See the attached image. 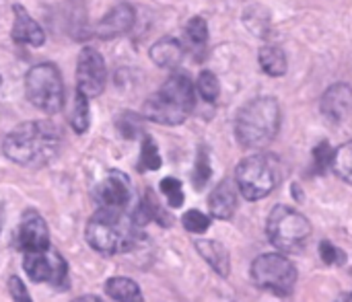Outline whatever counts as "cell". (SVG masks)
<instances>
[{"label":"cell","mask_w":352,"mask_h":302,"mask_svg":"<svg viewBox=\"0 0 352 302\" xmlns=\"http://www.w3.org/2000/svg\"><path fill=\"white\" fill-rule=\"evenodd\" d=\"M60 148V132L50 121H25L10 130L2 142L8 161L23 167L47 165Z\"/></svg>","instance_id":"1"},{"label":"cell","mask_w":352,"mask_h":302,"mask_svg":"<svg viewBox=\"0 0 352 302\" xmlns=\"http://www.w3.org/2000/svg\"><path fill=\"white\" fill-rule=\"evenodd\" d=\"M280 130V105L274 97H258L245 103L235 117V138L243 148L268 146Z\"/></svg>","instance_id":"2"},{"label":"cell","mask_w":352,"mask_h":302,"mask_svg":"<svg viewBox=\"0 0 352 302\" xmlns=\"http://www.w3.org/2000/svg\"><path fill=\"white\" fill-rule=\"evenodd\" d=\"M194 109V84L188 74H171L163 86L144 101L142 113L146 119L161 126H179Z\"/></svg>","instance_id":"3"},{"label":"cell","mask_w":352,"mask_h":302,"mask_svg":"<svg viewBox=\"0 0 352 302\" xmlns=\"http://www.w3.org/2000/svg\"><path fill=\"white\" fill-rule=\"evenodd\" d=\"M85 239L99 253L105 255L126 253L134 249L138 243L136 222L130 216H126L124 210L101 208L87 222Z\"/></svg>","instance_id":"4"},{"label":"cell","mask_w":352,"mask_h":302,"mask_svg":"<svg viewBox=\"0 0 352 302\" xmlns=\"http://www.w3.org/2000/svg\"><path fill=\"white\" fill-rule=\"evenodd\" d=\"M266 233L276 249L285 253H297L305 249L311 237V224L301 212L289 206H276L268 216Z\"/></svg>","instance_id":"5"},{"label":"cell","mask_w":352,"mask_h":302,"mask_svg":"<svg viewBox=\"0 0 352 302\" xmlns=\"http://www.w3.org/2000/svg\"><path fill=\"white\" fill-rule=\"evenodd\" d=\"M237 187L245 200L256 202L266 198L280 181V167L276 159L268 154L245 156L235 171Z\"/></svg>","instance_id":"6"},{"label":"cell","mask_w":352,"mask_h":302,"mask_svg":"<svg viewBox=\"0 0 352 302\" xmlns=\"http://www.w3.org/2000/svg\"><path fill=\"white\" fill-rule=\"evenodd\" d=\"M27 99L43 113H58L64 107V80L54 64H37L25 74Z\"/></svg>","instance_id":"7"},{"label":"cell","mask_w":352,"mask_h":302,"mask_svg":"<svg viewBox=\"0 0 352 302\" xmlns=\"http://www.w3.org/2000/svg\"><path fill=\"white\" fill-rule=\"evenodd\" d=\"M252 280L258 288L285 297L297 282V270L285 255L266 253L252 264Z\"/></svg>","instance_id":"8"},{"label":"cell","mask_w":352,"mask_h":302,"mask_svg":"<svg viewBox=\"0 0 352 302\" xmlns=\"http://www.w3.org/2000/svg\"><path fill=\"white\" fill-rule=\"evenodd\" d=\"M23 268L31 282L37 284H52L56 288H66L68 284V268L66 262L56 251H37V253H25Z\"/></svg>","instance_id":"9"},{"label":"cell","mask_w":352,"mask_h":302,"mask_svg":"<svg viewBox=\"0 0 352 302\" xmlns=\"http://www.w3.org/2000/svg\"><path fill=\"white\" fill-rule=\"evenodd\" d=\"M107 82V68L103 56L95 47H85L76 66V91L85 97H99Z\"/></svg>","instance_id":"10"},{"label":"cell","mask_w":352,"mask_h":302,"mask_svg":"<svg viewBox=\"0 0 352 302\" xmlns=\"http://www.w3.org/2000/svg\"><path fill=\"white\" fill-rule=\"evenodd\" d=\"M14 245L23 253H37L50 249V231L41 214L27 210L14 233Z\"/></svg>","instance_id":"11"},{"label":"cell","mask_w":352,"mask_h":302,"mask_svg":"<svg viewBox=\"0 0 352 302\" xmlns=\"http://www.w3.org/2000/svg\"><path fill=\"white\" fill-rule=\"evenodd\" d=\"M95 198L101 208L109 210H124L132 198L130 179L122 171H109V175L97 185Z\"/></svg>","instance_id":"12"},{"label":"cell","mask_w":352,"mask_h":302,"mask_svg":"<svg viewBox=\"0 0 352 302\" xmlns=\"http://www.w3.org/2000/svg\"><path fill=\"white\" fill-rule=\"evenodd\" d=\"M134 21H136V12L130 4H118L113 6L95 27V35L99 39H113V37H120L124 33H128L132 27H134Z\"/></svg>","instance_id":"13"},{"label":"cell","mask_w":352,"mask_h":302,"mask_svg":"<svg viewBox=\"0 0 352 302\" xmlns=\"http://www.w3.org/2000/svg\"><path fill=\"white\" fill-rule=\"evenodd\" d=\"M320 109L324 113V117L332 124L342 121L352 111V86L338 82L332 84L320 101Z\"/></svg>","instance_id":"14"},{"label":"cell","mask_w":352,"mask_h":302,"mask_svg":"<svg viewBox=\"0 0 352 302\" xmlns=\"http://www.w3.org/2000/svg\"><path fill=\"white\" fill-rule=\"evenodd\" d=\"M12 14H14V25H12V41L14 43H23V45H33L39 47L45 41V33L43 29L31 19V14L25 10L23 4H14L12 6Z\"/></svg>","instance_id":"15"},{"label":"cell","mask_w":352,"mask_h":302,"mask_svg":"<svg viewBox=\"0 0 352 302\" xmlns=\"http://www.w3.org/2000/svg\"><path fill=\"white\" fill-rule=\"evenodd\" d=\"M210 214L219 220H227L237 210V185L233 181L219 183L208 198Z\"/></svg>","instance_id":"16"},{"label":"cell","mask_w":352,"mask_h":302,"mask_svg":"<svg viewBox=\"0 0 352 302\" xmlns=\"http://www.w3.org/2000/svg\"><path fill=\"white\" fill-rule=\"evenodd\" d=\"M196 249L202 255V259H206L210 264V268L219 276H223V278L229 276L231 259H229V251L225 249V245H221L217 241H210V239H198L196 241Z\"/></svg>","instance_id":"17"},{"label":"cell","mask_w":352,"mask_h":302,"mask_svg":"<svg viewBox=\"0 0 352 302\" xmlns=\"http://www.w3.org/2000/svg\"><path fill=\"white\" fill-rule=\"evenodd\" d=\"M186 54V47L175 37H163L151 47V60L161 68H175Z\"/></svg>","instance_id":"18"},{"label":"cell","mask_w":352,"mask_h":302,"mask_svg":"<svg viewBox=\"0 0 352 302\" xmlns=\"http://www.w3.org/2000/svg\"><path fill=\"white\" fill-rule=\"evenodd\" d=\"M105 292L116 302H144L138 284L130 278H109L105 282Z\"/></svg>","instance_id":"19"},{"label":"cell","mask_w":352,"mask_h":302,"mask_svg":"<svg viewBox=\"0 0 352 302\" xmlns=\"http://www.w3.org/2000/svg\"><path fill=\"white\" fill-rule=\"evenodd\" d=\"M260 66L268 76H283L287 74L289 62H287V54L278 47V45H264L258 54Z\"/></svg>","instance_id":"20"},{"label":"cell","mask_w":352,"mask_h":302,"mask_svg":"<svg viewBox=\"0 0 352 302\" xmlns=\"http://www.w3.org/2000/svg\"><path fill=\"white\" fill-rule=\"evenodd\" d=\"M186 39H188V45L190 49L196 54V56H202L206 43H208V25L202 16H194L188 21L186 25Z\"/></svg>","instance_id":"21"},{"label":"cell","mask_w":352,"mask_h":302,"mask_svg":"<svg viewBox=\"0 0 352 302\" xmlns=\"http://www.w3.org/2000/svg\"><path fill=\"white\" fill-rule=\"evenodd\" d=\"M70 124H72V130H74L76 134H85V132L89 130V124H91L89 97H85V95L78 93V91H76V97H74V107H72Z\"/></svg>","instance_id":"22"},{"label":"cell","mask_w":352,"mask_h":302,"mask_svg":"<svg viewBox=\"0 0 352 302\" xmlns=\"http://www.w3.org/2000/svg\"><path fill=\"white\" fill-rule=\"evenodd\" d=\"M332 169L338 173L340 179H344L346 183L352 185V142H346L334 150Z\"/></svg>","instance_id":"23"},{"label":"cell","mask_w":352,"mask_h":302,"mask_svg":"<svg viewBox=\"0 0 352 302\" xmlns=\"http://www.w3.org/2000/svg\"><path fill=\"white\" fill-rule=\"evenodd\" d=\"M198 93L202 95V99L204 101H208V103H214L217 99H219V95H221V84H219V78H217V74L214 72H210V70H204V72H200V76H198Z\"/></svg>","instance_id":"24"},{"label":"cell","mask_w":352,"mask_h":302,"mask_svg":"<svg viewBox=\"0 0 352 302\" xmlns=\"http://www.w3.org/2000/svg\"><path fill=\"white\" fill-rule=\"evenodd\" d=\"M140 171H157L161 167V156L155 140L151 136H144L142 140V152H140Z\"/></svg>","instance_id":"25"},{"label":"cell","mask_w":352,"mask_h":302,"mask_svg":"<svg viewBox=\"0 0 352 302\" xmlns=\"http://www.w3.org/2000/svg\"><path fill=\"white\" fill-rule=\"evenodd\" d=\"M182 222H184V229L190 231V233H194V235H202L210 226V218L206 214H202L200 210H188L184 214Z\"/></svg>","instance_id":"26"},{"label":"cell","mask_w":352,"mask_h":302,"mask_svg":"<svg viewBox=\"0 0 352 302\" xmlns=\"http://www.w3.org/2000/svg\"><path fill=\"white\" fill-rule=\"evenodd\" d=\"M161 191L167 198L171 208H179L184 204V189H182V183L175 177H165L161 181Z\"/></svg>","instance_id":"27"},{"label":"cell","mask_w":352,"mask_h":302,"mask_svg":"<svg viewBox=\"0 0 352 302\" xmlns=\"http://www.w3.org/2000/svg\"><path fill=\"white\" fill-rule=\"evenodd\" d=\"M320 255L328 266H342L346 262V255L342 249H338L336 245H332L330 241H322L320 245Z\"/></svg>","instance_id":"28"},{"label":"cell","mask_w":352,"mask_h":302,"mask_svg":"<svg viewBox=\"0 0 352 302\" xmlns=\"http://www.w3.org/2000/svg\"><path fill=\"white\" fill-rule=\"evenodd\" d=\"M208 179H210V163H208L206 152L200 150V154L196 159V167H194V185L200 189V187L206 185Z\"/></svg>","instance_id":"29"},{"label":"cell","mask_w":352,"mask_h":302,"mask_svg":"<svg viewBox=\"0 0 352 302\" xmlns=\"http://www.w3.org/2000/svg\"><path fill=\"white\" fill-rule=\"evenodd\" d=\"M8 292H10V297H12L14 302H33L31 297H29V292H27V288H25V284L16 276H12L8 280Z\"/></svg>","instance_id":"30"},{"label":"cell","mask_w":352,"mask_h":302,"mask_svg":"<svg viewBox=\"0 0 352 302\" xmlns=\"http://www.w3.org/2000/svg\"><path fill=\"white\" fill-rule=\"evenodd\" d=\"M332 161H334V148L328 142H322L316 148V163H318V167L320 169H326L328 165L332 167Z\"/></svg>","instance_id":"31"},{"label":"cell","mask_w":352,"mask_h":302,"mask_svg":"<svg viewBox=\"0 0 352 302\" xmlns=\"http://www.w3.org/2000/svg\"><path fill=\"white\" fill-rule=\"evenodd\" d=\"M72 302H101L97 297H91V294H87V297H80V299H76V301Z\"/></svg>","instance_id":"32"},{"label":"cell","mask_w":352,"mask_h":302,"mask_svg":"<svg viewBox=\"0 0 352 302\" xmlns=\"http://www.w3.org/2000/svg\"><path fill=\"white\" fill-rule=\"evenodd\" d=\"M338 302H352V292L344 294V297H340V301H338Z\"/></svg>","instance_id":"33"},{"label":"cell","mask_w":352,"mask_h":302,"mask_svg":"<svg viewBox=\"0 0 352 302\" xmlns=\"http://www.w3.org/2000/svg\"><path fill=\"white\" fill-rule=\"evenodd\" d=\"M0 82H2V78H0Z\"/></svg>","instance_id":"34"}]
</instances>
